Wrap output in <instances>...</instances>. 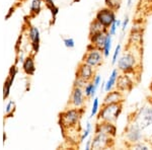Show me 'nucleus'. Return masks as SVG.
<instances>
[{
    "label": "nucleus",
    "instance_id": "nucleus-1",
    "mask_svg": "<svg viewBox=\"0 0 152 150\" xmlns=\"http://www.w3.org/2000/svg\"><path fill=\"white\" fill-rule=\"evenodd\" d=\"M118 69L121 73L125 74H131L136 71L137 68H139L140 65V57H137L135 52L132 51H125L124 54L120 56L119 60L117 62Z\"/></svg>",
    "mask_w": 152,
    "mask_h": 150
},
{
    "label": "nucleus",
    "instance_id": "nucleus-2",
    "mask_svg": "<svg viewBox=\"0 0 152 150\" xmlns=\"http://www.w3.org/2000/svg\"><path fill=\"white\" fill-rule=\"evenodd\" d=\"M123 102L102 105V109L97 114V121L116 123L123 112Z\"/></svg>",
    "mask_w": 152,
    "mask_h": 150
},
{
    "label": "nucleus",
    "instance_id": "nucleus-3",
    "mask_svg": "<svg viewBox=\"0 0 152 150\" xmlns=\"http://www.w3.org/2000/svg\"><path fill=\"white\" fill-rule=\"evenodd\" d=\"M84 109H77V108H73V109H68L67 110L63 112L60 115V124L63 128H67L71 129L74 128L79 124V121L81 119Z\"/></svg>",
    "mask_w": 152,
    "mask_h": 150
},
{
    "label": "nucleus",
    "instance_id": "nucleus-4",
    "mask_svg": "<svg viewBox=\"0 0 152 150\" xmlns=\"http://www.w3.org/2000/svg\"><path fill=\"white\" fill-rule=\"evenodd\" d=\"M104 53L100 49L96 48L94 47V45L89 44L87 46V50H86V53L84 54L82 58V62L88 64L89 66H91L92 68L96 69L99 68V66L102 65L104 63Z\"/></svg>",
    "mask_w": 152,
    "mask_h": 150
},
{
    "label": "nucleus",
    "instance_id": "nucleus-5",
    "mask_svg": "<svg viewBox=\"0 0 152 150\" xmlns=\"http://www.w3.org/2000/svg\"><path fill=\"white\" fill-rule=\"evenodd\" d=\"M133 121L140 126L142 130H145L146 128L150 127L152 125V107L144 105L138 112L135 114Z\"/></svg>",
    "mask_w": 152,
    "mask_h": 150
},
{
    "label": "nucleus",
    "instance_id": "nucleus-6",
    "mask_svg": "<svg viewBox=\"0 0 152 150\" xmlns=\"http://www.w3.org/2000/svg\"><path fill=\"white\" fill-rule=\"evenodd\" d=\"M125 138L129 143V146L132 144L141 142L143 139V130L141 129L137 123L132 121L125 129Z\"/></svg>",
    "mask_w": 152,
    "mask_h": 150
},
{
    "label": "nucleus",
    "instance_id": "nucleus-7",
    "mask_svg": "<svg viewBox=\"0 0 152 150\" xmlns=\"http://www.w3.org/2000/svg\"><path fill=\"white\" fill-rule=\"evenodd\" d=\"M114 145V138L102 132L94 133L91 140V149H107Z\"/></svg>",
    "mask_w": 152,
    "mask_h": 150
},
{
    "label": "nucleus",
    "instance_id": "nucleus-8",
    "mask_svg": "<svg viewBox=\"0 0 152 150\" xmlns=\"http://www.w3.org/2000/svg\"><path fill=\"white\" fill-rule=\"evenodd\" d=\"M95 19L99 21L102 24H104L105 28L109 29L111 24L117 19L116 11L113 9L109 8V7H104V8L99 9L95 14Z\"/></svg>",
    "mask_w": 152,
    "mask_h": 150
},
{
    "label": "nucleus",
    "instance_id": "nucleus-9",
    "mask_svg": "<svg viewBox=\"0 0 152 150\" xmlns=\"http://www.w3.org/2000/svg\"><path fill=\"white\" fill-rule=\"evenodd\" d=\"M86 97H85L84 90L82 87L73 86V90L71 92L70 97V105L73 108H77V109H81L84 107L85 100H86Z\"/></svg>",
    "mask_w": 152,
    "mask_h": 150
},
{
    "label": "nucleus",
    "instance_id": "nucleus-10",
    "mask_svg": "<svg viewBox=\"0 0 152 150\" xmlns=\"http://www.w3.org/2000/svg\"><path fill=\"white\" fill-rule=\"evenodd\" d=\"M134 80L131 78V76L129 74H125V73H122V74L119 75L117 79V83H116V87L117 89H119L120 91H122L123 93L125 92H130L134 87Z\"/></svg>",
    "mask_w": 152,
    "mask_h": 150
},
{
    "label": "nucleus",
    "instance_id": "nucleus-11",
    "mask_svg": "<svg viewBox=\"0 0 152 150\" xmlns=\"http://www.w3.org/2000/svg\"><path fill=\"white\" fill-rule=\"evenodd\" d=\"M94 68H92L91 66L84 62L79 64V67L77 68V71H76V77L77 78H80V79L88 82V81H91L94 79Z\"/></svg>",
    "mask_w": 152,
    "mask_h": 150
},
{
    "label": "nucleus",
    "instance_id": "nucleus-12",
    "mask_svg": "<svg viewBox=\"0 0 152 150\" xmlns=\"http://www.w3.org/2000/svg\"><path fill=\"white\" fill-rule=\"evenodd\" d=\"M97 132H102V133H104V134L113 137V138H115V137L117 136L118 129H117V126L115 125V123L97 121V123L94 126V133H97Z\"/></svg>",
    "mask_w": 152,
    "mask_h": 150
},
{
    "label": "nucleus",
    "instance_id": "nucleus-13",
    "mask_svg": "<svg viewBox=\"0 0 152 150\" xmlns=\"http://www.w3.org/2000/svg\"><path fill=\"white\" fill-rule=\"evenodd\" d=\"M124 93L120 91L119 89H113L110 92H107V95L104 98L102 105H110V104H117V102H124Z\"/></svg>",
    "mask_w": 152,
    "mask_h": 150
},
{
    "label": "nucleus",
    "instance_id": "nucleus-14",
    "mask_svg": "<svg viewBox=\"0 0 152 150\" xmlns=\"http://www.w3.org/2000/svg\"><path fill=\"white\" fill-rule=\"evenodd\" d=\"M28 37L31 42V47H33L34 52L38 53L39 49H40V31H39L38 28L31 26L28 31Z\"/></svg>",
    "mask_w": 152,
    "mask_h": 150
},
{
    "label": "nucleus",
    "instance_id": "nucleus-15",
    "mask_svg": "<svg viewBox=\"0 0 152 150\" xmlns=\"http://www.w3.org/2000/svg\"><path fill=\"white\" fill-rule=\"evenodd\" d=\"M120 75V71L118 68H114L112 70L111 74H110V77L107 78V80L104 82V92H110L111 90L114 89L116 87V83H117V79Z\"/></svg>",
    "mask_w": 152,
    "mask_h": 150
},
{
    "label": "nucleus",
    "instance_id": "nucleus-16",
    "mask_svg": "<svg viewBox=\"0 0 152 150\" xmlns=\"http://www.w3.org/2000/svg\"><path fill=\"white\" fill-rule=\"evenodd\" d=\"M107 34L109 33L102 31V33H99V34H95V35L89 36L90 44L102 50V47H104V42H105V40H107Z\"/></svg>",
    "mask_w": 152,
    "mask_h": 150
},
{
    "label": "nucleus",
    "instance_id": "nucleus-17",
    "mask_svg": "<svg viewBox=\"0 0 152 150\" xmlns=\"http://www.w3.org/2000/svg\"><path fill=\"white\" fill-rule=\"evenodd\" d=\"M102 31L109 33V29L105 28L104 24H102L97 19L94 18L89 26V36L95 35V34H99V33H102Z\"/></svg>",
    "mask_w": 152,
    "mask_h": 150
},
{
    "label": "nucleus",
    "instance_id": "nucleus-18",
    "mask_svg": "<svg viewBox=\"0 0 152 150\" xmlns=\"http://www.w3.org/2000/svg\"><path fill=\"white\" fill-rule=\"evenodd\" d=\"M23 68L24 72L28 75H34L36 71V66H35V61H34L33 57H28L26 58V60L23 61Z\"/></svg>",
    "mask_w": 152,
    "mask_h": 150
},
{
    "label": "nucleus",
    "instance_id": "nucleus-19",
    "mask_svg": "<svg viewBox=\"0 0 152 150\" xmlns=\"http://www.w3.org/2000/svg\"><path fill=\"white\" fill-rule=\"evenodd\" d=\"M112 44H113V36H111L110 34H107V40H105L104 45L102 49L104 58H107L110 56V53H111V50H112Z\"/></svg>",
    "mask_w": 152,
    "mask_h": 150
},
{
    "label": "nucleus",
    "instance_id": "nucleus-20",
    "mask_svg": "<svg viewBox=\"0 0 152 150\" xmlns=\"http://www.w3.org/2000/svg\"><path fill=\"white\" fill-rule=\"evenodd\" d=\"M83 90H84L85 97L87 98L89 97H95V94L96 93L94 92V82L91 81H88V82L85 84V86L83 87Z\"/></svg>",
    "mask_w": 152,
    "mask_h": 150
},
{
    "label": "nucleus",
    "instance_id": "nucleus-21",
    "mask_svg": "<svg viewBox=\"0 0 152 150\" xmlns=\"http://www.w3.org/2000/svg\"><path fill=\"white\" fill-rule=\"evenodd\" d=\"M43 0H33L31 5V12L34 13V15H38L41 11V6Z\"/></svg>",
    "mask_w": 152,
    "mask_h": 150
},
{
    "label": "nucleus",
    "instance_id": "nucleus-22",
    "mask_svg": "<svg viewBox=\"0 0 152 150\" xmlns=\"http://www.w3.org/2000/svg\"><path fill=\"white\" fill-rule=\"evenodd\" d=\"M104 2H105V6L113 9V10H115V11L120 9L121 4H122L121 0H105Z\"/></svg>",
    "mask_w": 152,
    "mask_h": 150
},
{
    "label": "nucleus",
    "instance_id": "nucleus-23",
    "mask_svg": "<svg viewBox=\"0 0 152 150\" xmlns=\"http://www.w3.org/2000/svg\"><path fill=\"white\" fill-rule=\"evenodd\" d=\"M99 112V98L95 97L94 98V104H92L91 112H90V118H94L95 116H97Z\"/></svg>",
    "mask_w": 152,
    "mask_h": 150
},
{
    "label": "nucleus",
    "instance_id": "nucleus-24",
    "mask_svg": "<svg viewBox=\"0 0 152 150\" xmlns=\"http://www.w3.org/2000/svg\"><path fill=\"white\" fill-rule=\"evenodd\" d=\"M91 132H92V124L90 122H87L86 128H85V130L82 132L81 137H80V142H84V140H86L88 137H89Z\"/></svg>",
    "mask_w": 152,
    "mask_h": 150
},
{
    "label": "nucleus",
    "instance_id": "nucleus-25",
    "mask_svg": "<svg viewBox=\"0 0 152 150\" xmlns=\"http://www.w3.org/2000/svg\"><path fill=\"white\" fill-rule=\"evenodd\" d=\"M121 51H122V45L121 44H118V45L116 46V48H115L114 53H113V57H112V64L113 65L117 64L118 60H119V58H120V55H121Z\"/></svg>",
    "mask_w": 152,
    "mask_h": 150
},
{
    "label": "nucleus",
    "instance_id": "nucleus-26",
    "mask_svg": "<svg viewBox=\"0 0 152 150\" xmlns=\"http://www.w3.org/2000/svg\"><path fill=\"white\" fill-rule=\"evenodd\" d=\"M130 148H133V149H137V150H141V149H143V150H148L149 149V147L147 146L146 144H144L143 142H138V143H135V144H132V145H130Z\"/></svg>",
    "mask_w": 152,
    "mask_h": 150
},
{
    "label": "nucleus",
    "instance_id": "nucleus-27",
    "mask_svg": "<svg viewBox=\"0 0 152 150\" xmlns=\"http://www.w3.org/2000/svg\"><path fill=\"white\" fill-rule=\"evenodd\" d=\"M63 43H64L65 47H67V48H69V49H72V48H74V47H75V42H74V40H73L72 38L64 39V40H63Z\"/></svg>",
    "mask_w": 152,
    "mask_h": 150
},
{
    "label": "nucleus",
    "instance_id": "nucleus-28",
    "mask_svg": "<svg viewBox=\"0 0 152 150\" xmlns=\"http://www.w3.org/2000/svg\"><path fill=\"white\" fill-rule=\"evenodd\" d=\"M92 82H94V87L96 88V89H99L100 84H102V76H100L99 74H95L94 79H92Z\"/></svg>",
    "mask_w": 152,
    "mask_h": 150
},
{
    "label": "nucleus",
    "instance_id": "nucleus-29",
    "mask_svg": "<svg viewBox=\"0 0 152 150\" xmlns=\"http://www.w3.org/2000/svg\"><path fill=\"white\" fill-rule=\"evenodd\" d=\"M118 29H119V26H117V23H116V20H115L114 23H113L111 24V26L109 28V34H110L111 36L114 37V36L117 34Z\"/></svg>",
    "mask_w": 152,
    "mask_h": 150
},
{
    "label": "nucleus",
    "instance_id": "nucleus-30",
    "mask_svg": "<svg viewBox=\"0 0 152 150\" xmlns=\"http://www.w3.org/2000/svg\"><path fill=\"white\" fill-rule=\"evenodd\" d=\"M129 16H125L124 20L122 21V26H121V29H122V33H125V31L128 28V24H129Z\"/></svg>",
    "mask_w": 152,
    "mask_h": 150
},
{
    "label": "nucleus",
    "instance_id": "nucleus-31",
    "mask_svg": "<svg viewBox=\"0 0 152 150\" xmlns=\"http://www.w3.org/2000/svg\"><path fill=\"white\" fill-rule=\"evenodd\" d=\"M14 108H15V104H14L13 102H9L6 107V115L8 116L9 114H11L14 110Z\"/></svg>",
    "mask_w": 152,
    "mask_h": 150
},
{
    "label": "nucleus",
    "instance_id": "nucleus-32",
    "mask_svg": "<svg viewBox=\"0 0 152 150\" xmlns=\"http://www.w3.org/2000/svg\"><path fill=\"white\" fill-rule=\"evenodd\" d=\"M50 10H51V12H52V15H53V18L55 19L56 18V16H57V14H58V12H59V8L56 5H54V6H52L50 8Z\"/></svg>",
    "mask_w": 152,
    "mask_h": 150
},
{
    "label": "nucleus",
    "instance_id": "nucleus-33",
    "mask_svg": "<svg viewBox=\"0 0 152 150\" xmlns=\"http://www.w3.org/2000/svg\"><path fill=\"white\" fill-rule=\"evenodd\" d=\"M44 1H45L46 5H47V7H48L49 9H50L52 6L55 5V4H54V1H53V0H44Z\"/></svg>",
    "mask_w": 152,
    "mask_h": 150
},
{
    "label": "nucleus",
    "instance_id": "nucleus-34",
    "mask_svg": "<svg viewBox=\"0 0 152 150\" xmlns=\"http://www.w3.org/2000/svg\"><path fill=\"white\" fill-rule=\"evenodd\" d=\"M91 140L92 139H88L86 141V144H85V149H86V150L91 149Z\"/></svg>",
    "mask_w": 152,
    "mask_h": 150
},
{
    "label": "nucleus",
    "instance_id": "nucleus-35",
    "mask_svg": "<svg viewBox=\"0 0 152 150\" xmlns=\"http://www.w3.org/2000/svg\"><path fill=\"white\" fill-rule=\"evenodd\" d=\"M13 10H14V8H11L10 10H9V13L6 15V19H8V18H9V16H10V14H11V13H13Z\"/></svg>",
    "mask_w": 152,
    "mask_h": 150
},
{
    "label": "nucleus",
    "instance_id": "nucleus-36",
    "mask_svg": "<svg viewBox=\"0 0 152 150\" xmlns=\"http://www.w3.org/2000/svg\"><path fill=\"white\" fill-rule=\"evenodd\" d=\"M132 3H133V0H127V5H128V7H131Z\"/></svg>",
    "mask_w": 152,
    "mask_h": 150
},
{
    "label": "nucleus",
    "instance_id": "nucleus-37",
    "mask_svg": "<svg viewBox=\"0 0 152 150\" xmlns=\"http://www.w3.org/2000/svg\"><path fill=\"white\" fill-rule=\"evenodd\" d=\"M147 100H148V104L152 107V95H151V97H149L148 98H147Z\"/></svg>",
    "mask_w": 152,
    "mask_h": 150
},
{
    "label": "nucleus",
    "instance_id": "nucleus-38",
    "mask_svg": "<svg viewBox=\"0 0 152 150\" xmlns=\"http://www.w3.org/2000/svg\"><path fill=\"white\" fill-rule=\"evenodd\" d=\"M150 90H151V92H152V81H151V83H150Z\"/></svg>",
    "mask_w": 152,
    "mask_h": 150
}]
</instances>
